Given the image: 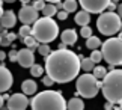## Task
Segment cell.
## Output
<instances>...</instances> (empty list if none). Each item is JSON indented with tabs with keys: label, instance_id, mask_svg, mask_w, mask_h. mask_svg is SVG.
Listing matches in <instances>:
<instances>
[{
	"label": "cell",
	"instance_id": "obj_26",
	"mask_svg": "<svg viewBox=\"0 0 122 110\" xmlns=\"http://www.w3.org/2000/svg\"><path fill=\"white\" fill-rule=\"evenodd\" d=\"M38 53L42 56V57H45V56H48L51 53V48H50V44H41L38 47Z\"/></svg>",
	"mask_w": 122,
	"mask_h": 110
},
{
	"label": "cell",
	"instance_id": "obj_5",
	"mask_svg": "<svg viewBox=\"0 0 122 110\" xmlns=\"http://www.w3.org/2000/svg\"><path fill=\"white\" fill-rule=\"evenodd\" d=\"M102 59L109 65H122V39L119 38H110L102 42Z\"/></svg>",
	"mask_w": 122,
	"mask_h": 110
},
{
	"label": "cell",
	"instance_id": "obj_28",
	"mask_svg": "<svg viewBox=\"0 0 122 110\" xmlns=\"http://www.w3.org/2000/svg\"><path fill=\"white\" fill-rule=\"evenodd\" d=\"M80 35H81L83 38H86V39H87L89 36H92V29L89 27V26H83V27H81V30H80Z\"/></svg>",
	"mask_w": 122,
	"mask_h": 110
},
{
	"label": "cell",
	"instance_id": "obj_47",
	"mask_svg": "<svg viewBox=\"0 0 122 110\" xmlns=\"http://www.w3.org/2000/svg\"><path fill=\"white\" fill-rule=\"evenodd\" d=\"M0 110H9V109H8L6 106H2V107H0Z\"/></svg>",
	"mask_w": 122,
	"mask_h": 110
},
{
	"label": "cell",
	"instance_id": "obj_17",
	"mask_svg": "<svg viewBox=\"0 0 122 110\" xmlns=\"http://www.w3.org/2000/svg\"><path fill=\"white\" fill-rule=\"evenodd\" d=\"M66 110H84V103L81 98L74 97L66 103Z\"/></svg>",
	"mask_w": 122,
	"mask_h": 110
},
{
	"label": "cell",
	"instance_id": "obj_41",
	"mask_svg": "<svg viewBox=\"0 0 122 110\" xmlns=\"http://www.w3.org/2000/svg\"><path fill=\"white\" fill-rule=\"evenodd\" d=\"M5 106V98H3V95H0V107Z\"/></svg>",
	"mask_w": 122,
	"mask_h": 110
},
{
	"label": "cell",
	"instance_id": "obj_6",
	"mask_svg": "<svg viewBox=\"0 0 122 110\" xmlns=\"http://www.w3.org/2000/svg\"><path fill=\"white\" fill-rule=\"evenodd\" d=\"M76 88L78 95H81L84 98H93L100 92L101 82L97 77H93V74H83L77 79Z\"/></svg>",
	"mask_w": 122,
	"mask_h": 110
},
{
	"label": "cell",
	"instance_id": "obj_12",
	"mask_svg": "<svg viewBox=\"0 0 122 110\" xmlns=\"http://www.w3.org/2000/svg\"><path fill=\"white\" fill-rule=\"evenodd\" d=\"M14 77L12 73L9 71L5 65H0V92H6L12 88Z\"/></svg>",
	"mask_w": 122,
	"mask_h": 110
},
{
	"label": "cell",
	"instance_id": "obj_23",
	"mask_svg": "<svg viewBox=\"0 0 122 110\" xmlns=\"http://www.w3.org/2000/svg\"><path fill=\"white\" fill-rule=\"evenodd\" d=\"M30 74L32 77H41L44 74V66H41L39 63H33L30 66Z\"/></svg>",
	"mask_w": 122,
	"mask_h": 110
},
{
	"label": "cell",
	"instance_id": "obj_35",
	"mask_svg": "<svg viewBox=\"0 0 122 110\" xmlns=\"http://www.w3.org/2000/svg\"><path fill=\"white\" fill-rule=\"evenodd\" d=\"M116 8H118V6H116V5H115L113 2H110L109 5H107V8H106V9H109V12H113Z\"/></svg>",
	"mask_w": 122,
	"mask_h": 110
},
{
	"label": "cell",
	"instance_id": "obj_30",
	"mask_svg": "<svg viewBox=\"0 0 122 110\" xmlns=\"http://www.w3.org/2000/svg\"><path fill=\"white\" fill-rule=\"evenodd\" d=\"M56 15H57V20L65 21V20L68 18V12H65L63 9H60V11H57V14H56Z\"/></svg>",
	"mask_w": 122,
	"mask_h": 110
},
{
	"label": "cell",
	"instance_id": "obj_40",
	"mask_svg": "<svg viewBox=\"0 0 122 110\" xmlns=\"http://www.w3.org/2000/svg\"><path fill=\"white\" fill-rule=\"evenodd\" d=\"M57 50H66V44H63V42H62V44H59V48Z\"/></svg>",
	"mask_w": 122,
	"mask_h": 110
},
{
	"label": "cell",
	"instance_id": "obj_51",
	"mask_svg": "<svg viewBox=\"0 0 122 110\" xmlns=\"http://www.w3.org/2000/svg\"><path fill=\"white\" fill-rule=\"evenodd\" d=\"M0 41H2V36H0Z\"/></svg>",
	"mask_w": 122,
	"mask_h": 110
},
{
	"label": "cell",
	"instance_id": "obj_45",
	"mask_svg": "<svg viewBox=\"0 0 122 110\" xmlns=\"http://www.w3.org/2000/svg\"><path fill=\"white\" fill-rule=\"evenodd\" d=\"M3 12H5V11H3V6H2V5H0V17L3 15Z\"/></svg>",
	"mask_w": 122,
	"mask_h": 110
},
{
	"label": "cell",
	"instance_id": "obj_31",
	"mask_svg": "<svg viewBox=\"0 0 122 110\" xmlns=\"http://www.w3.org/2000/svg\"><path fill=\"white\" fill-rule=\"evenodd\" d=\"M42 83H44L45 86H48V88H50V86L53 84L54 82H53V79H51V77H48V75H45V77L42 79Z\"/></svg>",
	"mask_w": 122,
	"mask_h": 110
},
{
	"label": "cell",
	"instance_id": "obj_9",
	"mask_svg": "<svg viewBox=\"0 0 122 110\" xmlns=\"http://www.w3.org/2000/svg\"><path fill=\"white\" fill-rule=\"evenodd\" d=\"M38 18H39L38 11H36L33 6H30V5H23V8L20 9V12H18V20H20L23 24H27V26L33 24Z\"/></svg>",
	"mask_w": 122,
	"mask_h": 110
},
{
	"label": "cell",
	"instance_id": "obj_34",
	"mask_svg": "<svg viewBox=\"0 0 122 110\" xmlns=\"http://www.w3.org/2000/svg\"><path fill=\"white\" fill-rule=\"evenodd\" d=\"M0 45H3V47H8V45H11V42L8 41V38H6V36H2V41H0Z\"/></svg>",
	"mask_w": 122,
	"mask_h": 110
},
{
	"label": "cell",
	"instance_id": "obj_8",
	"mask_svg": "<svg viewBox=\"0 0 122 110\" xmlns=\"http://www.w3.org/2000/svg\"><path fill=\"white\" fill-rule=\"evenodd\" d=\"M83 11L89 14H101L110 3V0H78Z\"/></svg>",
	"mask_w": 122,
	"mask_h": 110
},
{
	"label": "cell",
	"instance_id": "obj_1",
	"mask_svg": "<svg viewBox=\"0 0 122 110\" xmlns=\"http://www.w3.org/2000/svg\"><path fill=\"white\" fill-rule=\"evenodd\" d=\"M44 59V69L47 71V75L53 79L54 83H68L80 73V57L69 50L51 51Z\"/></svg>",
	"mask_w": 122,
	"mask_h": 110
},
{
	"label": "cell",
	"instance_id": "obj_32",
	"mask_svg": "<svg viewBox=\"0 0 122 110\" xmlns=\"http://www.w3.org/2000/svg\"><path fill=\"white\" fill-rule=\"evenodd\" d=\"M17 53H18L17 50H11V53L8 54V57H9L11 62H17Z\"/></svg>",
	"mask_w": 122,
	"mask_h": 110
},
{
	"label": "cell",
	"instance_id": "obj_38",
	"mask_svg": "<svg viewBox=\"0 0 122 110\" xmlns=\"http://www.w3.org/2000/svg\"><path fill=\"white\" fill-rule=\"evenodd\" d=\"M116 9H118V15H119V18L122 20V3H121V5H119V6L116 8Z\"/></svg>",
	"mask_w": 122,
	"mask_h": 110
},
{
	"label": "cell",
	"instance_id": "obj_13",
	"mask_svg": "<svg viewBox=\"0 0 122 110\" xmlns=\"http://www.w3.org/2000/svg\"><path fill=\"white\" fill-rule=\"evenodd\" d=\"M17 24V17L12 11H5L3 15L0 17V26L3 29H12Z\"/></svg>",
	"mask_w": 122,
	"mask_h": 110
},
{
	"label": "cell",
	"instance_id": "obj_16",
	"mask_svg": "<svg viewBox=\"0 0 122 110\" xmlns=\"http://www.w3.org/2000/svg\"><path fill=\"white\" fill-rule=\"evenodd\" d=\"M76 23L78 26H89V23H91V14L86 12V11H80L76 14Z\"/></svg>",
	"mask_w": 122,
	"mask_h": 110
},
{
	"label": "cell",
	"instance_id": "obj_42",
	"mask_svg": "<svg viewBox=\"0 0 122 110\" xmlns=\"http://www.w3.org/2000/svg\"><path fill=\"white\" fill-rule=\"evenodd\" d=\"M44 2H48V3H57V2H62V0H44Z\"/></svg>",
	"mask_w": 122,
	"mask_h": 110
},
{
	"label": "cell",
	"instance_id": "obj_19",
	"mask_svg": "<svg viewBox=\"0 0 122 110\" xmlns=\"http://www.w3.org/2000/svg\"><path fill=\"white\" fill-rule=\"evenodd\" d=\"M101 44L102 42L100 41V38H97V36H89L87 41H86V47L89 50H98V47Z\"/></svg>",
	"mask_w": 122,
	"mask_h": 110
},
{
	"label": "cell",
	"instance_id": "obj_10",
	"mask_svg": "<svg viewBox=\"0 0 122 110\" xmlns=\"http://www.w3.org/2000/svg\"><path fill=\"white\" fill-rule=\"evenodd\" d=\"M27 106H29V100L24 94H14L6 100V107L9 110H26Z\"/></svg>",
	"mask_w": 122,
	"mask_h": 110
},
{
	"label": "cell",
	"instance_id": "obj_49",
	"mask_svg": "<svg viewBox=\"0 0 122 110\" xmlns=\"http://www.w3.org/2000/svg\"><path fill=\"white\" fill-rule=\"evenodd\" d=\"M110 2H113V3H115V2H119V0H110Z\"/></svg>",
	"mask_w": 122,
	"mask_h": 110
},
{
	"label": "cell",
	"instance_id": "obj_48",
	"mask_svg": "<svg viewBox=\"0 0 122 110\" xmlns=\"http://www.w3.org/2000/svg\"><path fill=\"white\" fill-rule=\"evenodd\" d=\"M118 104H119V109H121V110H122V100H121V101H119V103H118Z\"/></svg>",
	"mask_w": 122,
	"mask_h": 110
},
{
	"label": "cell",
	"instance_id": "obj_22",
	"mask_svg": "<svg viewBox=\"0 0 122 110\" xmlns=\"http://www.w3.org/2000/svg\"><path fill=\"white\" fill-rule=\"evenodd\" d=\"M93 68H95V63L89 59V57H86V59H81L80 60V69H84V71H92Z\"/></svg>",
	"mask_w": 122,
	"mask_h": 110
},
{
	"label": "cell",
	"instance_id": "obj_14",
	"mask_svg": "<svg viewBox=\"0 0 122 110\" xmlns=\"http://www.w3.org/2000/svg\"><path fill=\"white\" fill-rule=\"evenodd\" d=\"M77 32L74 30V29H65V30L62 32V35H60V39H62L63 44L66 45H72L77 42Z\"/></svg>",
	"mask_w": 122,
	"mask_h": 110
},
{
	"label": "cell",
	"instance_id": "obj_2",
	"mask_svg": "<svg viewBox=\"0 0 122 110\" xmlns=\"http://www.w3.org/2000/svg\"><path fill=\"white\" fill-rule=\"evenodd\" d=\"M32 110H66V101L57 90H44L29 101Z\"/></svg>",
	"mask_w": 122,
	"mask_h": 110
},
{
	"label": "cell",
	"instance_id": "obj_3",
	"mask_svg": "<svg viewBox=\"0 0 122 110\" xmlns=\"http://www.w3.org/2000/svg\"><path fill=\"white\" fill-rule=\"evenodd\" d=\"M104 98L112 104H118L122 100V69L109 71L101 82Z\"/></svg>",
	"mask_w": 122,
	"mask_h": 110
},
{
	"label": "cell",
	"instance_id": "obj_4",
	"mask_svg": "<svg viewBox=\"0 0 122 110\" xmlns=\"http://www.w3.org/2000/svg\"><path fill=\"white\" fill-rule=\"evenodd\" d=\"M59 35V26L54 20H51L50 17H42L38 18L33 23L32 27V36L35 38L38 42L42 44H48L53 42Z\"/></svg>",
	"mask_w": 122,
	"mask_h": 110
},
{
	"label": "cell",
	"instance_id": "obj_24",
	"mask_svg": "<svg viewBox=\"0 0 122 110\" xmlns=\"http://www.w3.org/2000/svg\"><path fill=\"white\" fill-rule=\"evenodd\" d=\"M92 71H93V77H97L98 80H100V79H104V75L107 74V69L104 68V66H101V65L95 66Z\"/></svg>",
	"mask_w": 122,
	"mask_h": 110
},
{
	"label": "cell",
	"instance_id": "obj_36",
	"mask_svg": "<svg viewBox=\"0 0 122 110\" xmlns=\"http://www.w3.org/2000/svg\"><path fill=\"white\" fill-rule=\"evenodd\" d=\"M104 109H106V110H113V106H112V103L107 101V103L104 104Z\"/></svg>",
	"mask_w": 122,
	"mask_h": 110
},
{
	"label": "cell",
	"instance_id": "obj_44",
	"mask_svg": "<svg viewBox=\"0 0 122 110\" xmlns=\"http://www.w3.org/2000/svg\"><path fill=\"white\" fill-rule=\"evenodd\" d=\"M5 3H14V2H17V0H3Z\"/></svg>",
	"mask_w": 122,
	"mask_h": 110
},
{
	"label": "cell",
	"instance_id": "obj_21",
	"mask_svg": "<svg viewBox=\"0 0 122 110\" xmlns=\"http://www.w3.org/2000/svg\"><path fill=\"white\" fill-rule=\"evenodd\" d=\"M23 44H24V45L27 47V48H30L32 51H33L35 48H38V47H39V45H38V41H36V39H35V38L32 36V35H30V36H26L24 39H23Z\"/></svg>",
	"mask_w": 122,
	"mask_h": 110
},
{
	"label": "cell",
	"instance_id": "obj_25",
	"mask_svg": "<svg viewBox=\"0 0 122 110\" xmlns=\"http://www.w3.org/2000/svg\"><path fill=\"white\" fill-rule=\"evenodd\" d=\"M18 32H20V33H18V36H20L21 41L24 39L26 36H30V35H32V29H30V26H27V24H23Z\"/></svg>",
	"mask_w": 122,
	"mask_h": 110
},
{
	"label": "cell",
	"instance_id": "obj_27",
	"mask_svg": "<svg viewBox=\"0 0 122 110\" xmlns=\"http://www.w3.org/2000/svg\"><path fill=\"white\" fill-rule=\"evenodd\" d=\"M93 63H100V62L102 60V54H101V51H98V50H92V53H91V57H89Z\"/></svg>",
	"mask_w": 122,
	"mask_h": 110
},
{
	"label": "cell",
	"instance_id": "obj_39",
	"mask_svg": "<svg viewBox=\"0 0 122 110\" xmlns=\"http://www.w3.org/2000/svg\"><path fill=\"white\" fill-rule=\"evenodd\" d=\"M6 59V53L5 51H0V60H5Z\"/></svg>",
	"mask_w": 122,
	"mask_h": 110
},
{
	"label": "cell",
	"instance_id": "obj_11",
	"mask_svg": "<svg viewBox=\"0 0 122 110\" xmlns=\"http://www.w3.org/2000/svg\"><path fill=\"white\" fill-rule=\"evenodd\" d=\"M17 62L20 63L23 68H30L32 65L35 63V56H33V51L30 48H21L18 50L17 53Z\"/></svg>",
	"mask_w": 122,
	"mask_h": 110
},
{
	"label": "cell",
	"instance_id": "obj_33",
	"mask_svg": "<svg viewBox=\"0 0 122 110\" xmlns=\"http://www.w3.org/2000/svg\"><path fill=\"white\" fill-rule=\"evenodd\" d=\"M5 36L8 38V41L11 42V44H12V41H15V39H17V35H15V33H11V32H8Z\"/></svg>",
	"mask_w": 122,
	"mask_h": 110
},
{
	"label": "cell",
	"instance_id": "obj_18",
	"mask_svg": "<svg viewBox=\"0 0 122 110\" xmlns=\"http://www.w3.org/2000/svg\"><path fill=\"white\" fill-rule=\"evenodd\" d=\"M63 3V11L65 12H68V14H71V12H76L77 11V8H78V3L76 2V0H65Z\"/></svg>",
	"mask_w": 122,
	"mask_h": 110
},
{
	"label": "cell",
	"instance_id": "obj_15",
	"mask_svg": "<svg viewBox=\"0 0 122 110\" xmlns=\"http://www.w3.org/2000/svg\"><path fill=\"white\" fill-rule=\"evenodd\" d=\"M21 90H23L24 95H33V94H36V90H38V84H36L35 80L27 79L21 83Z\"/></svg>",
	"mask_w": 122,
	"mask_h": 110
},
{
	"label": "cell",
	"instance_id": "obj_7",
	"mask_svg": "<svg viewBox=\"0 0 122 110\" xmlns=\"http://www.w3.org/2000/svg\"><path fill=\"white\" fill-rule=\"evenodd\" d=\"M121 26H122L121 18L115 12H101L100 18L97 20V29L106 36L116 35L119 32Z\"/></svg>",
	"mask_w": 122,
	"mask_h": 110
},
{
	"label": "cell",
	"instance_id": "obj_37",
	"mask_svg": "<svg viewBox=\"0 0 122 110\" xmlns=\"http://www.w3.org/2000/svg\"><path fill=\"white\" fill-rule=\"evenodd\" d=\"M54 6H56V9H57V11H60V9L63 8V3H62V2H57V3H54Z\"/></svg>",
	"mask_w": 122,
	"mask_h": 110
},
{
	"label": "cell",
	"instance_id": "obj_43",
	"mask_svg": "<svg viewBox=\"0 0 122 110\" xmlns=\"http://www.w3.org/2000/svg\"><path fill=\"white\" fill-rule=\"evenodd\" d=\"M20 2H21L23 5H29V3H30V0H20Z\"/></svg>",
	"mask_w": 122,
	"mask_h": 110
},
{
	"label": "cell",
	"instance_id": "obj_29",
	"mask_svg": "<svg viewBox=\"0 0 122 110\" xmlns=\"http://www.w3.org/2000/svg\"><path fill=\"white\" fill-rule=\"evenodd\" d=\"M32 6H33V8L36 9V11L39 12V11H42V9H44V6H45V2H44V0H35Z\"/></svg>",
	"mask_w": 122,
	"mask_h": 110
},
{
	"label": "cell",
	"instance_id": "obj_46",
	"mask_svg": "<svg viewBox=\"0 0 122 110\" xmlns=\"http://www.w3.org/2000/svg\"><path fill=\"white\" fill-rule=\"evenodd\" d=\"M119 39H122V26H121V29H119Z\"/></svg>",
	"mask_w": 122,
	"mask_h": 110
},
{
	"label": "cell",
	"instance_id": "obj_20",
	"mask_svg": "<svg viewBox=\"0 0 122 110\" xmlns=\"http://www.w3.org/2000/svg\"><path fill=\"white\" fill-rule=\"evenodd\" d=\"M42 14H44V17H54L56 14H57V9H56V6L53 3H48L47 5L45 3V6H44V9H42Z\"/></svg>",
	"mask_w": 122,
	"mask_h": 110
},
{
	"label": "cell",
	"instance_id": "obj_50",
	"mask_svg": "<svg viewBox=\"0 0 122 110\" xmlns=\"http://www.w3.org/2000/svg\"><path fill=\"white\" fill-rule=\"evenodd\" d=\"M115 110H121V109H119V107H118V109H115Z\"/></svg>",
	"mask_w": 122,
	"mask_h": 110
}]
</instances>
